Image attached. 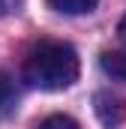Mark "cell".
<instances>
[{
    "mask_svg": "<svg viewBox=\"0 0 126 129\" xmlns=\"http://www.w3.org/2000/svg\"><path fill=\"white\" fill-rule=\"evenodd\" d=\"M3 3H6V0H0V9H3Z\"/></svg>",
    "mask_w": 126,
    "mask_h": 129,
    "instance_id": "cell-8",
    "label": "cell"
},
{
    "mask_svg": "<svg viewBox=\"0 0 126 129\" xmlns=\"http://www.w3.org/2000/svg\"><path fill=\"white\" fill-rule=\"evenodd\" d=\"M78 54L66 42H39L27 54L24 78L39 90H66L78 81Z\"/></svg>",
    "mask_w": 126,
    "mask_h": 129,
    "instance_id": "cell-1",
    "label": "cell"
},
{
    "mask_svg": "<svg viewBox=\"0 0 126 129\" xmlns=\"http://www.w3.org/2000/svg\"><path fill=\"white\" fill-rule=\"evenodd\" d=\"M117 33H120V39H123V42H126V15H123V18H120V27H117Z\"/></svg>",
    "mask_w": 126,
    "mask_h": 129,
    "instance_id": "cell-7",
    "label": "cell"
},
{
    "mask_svg": "<svg viewBox=\"0 0 126 129\" xmlns=\"http://www.w3.org/2000/svg\"><path fill=\"white\" fill-rule=\"evenodd\" d=\"M99 0H48V6L54 12H63V15H81V12H90Z\"/></svg>",
    "mask_w": 126,
    "mask_h": 129,
    "instance_id": "cell-4",
    "label": "cell"
},
{
    "mask_svg": "<svg viewBox=\"0 0 126 129\" xmlns=\"http://www.w3.org/2000/svg\"><path fill=\"white\" fill-rule=\"evenodd\" d=\"M99 66L105 75H111L114 81H126V51H102Z\"/></svg>",
    "mask_w": 126,
    "mask_h": 129,
    "instance_id": "cell-3",
    "label": "cell"
},
{
    "mask_svg": "<svg viewBox=\"0 0 126 129\" xmlns=\"http://www.w3.org/2000/svg\"><path fill=\"white\" fill-rule=\"evenodd\" d=\"M93 108H96V117L102 120V126L114 129L126 120V102L114 93H96L93 96Z\"/></svg>",
    "mask_w": 126,
    "mask_h": 129,
    "instance_id": "cell-2",
    "label": "cell"
},
{
    "mask_svg": "<svg viewBox=\"0 0 126 129\" xmlns=\"http://www.w3.org/2000/svg\"><path fill=\"white\" fill-rule=\"evenodd\" d=\"M18 90H15V84H12V78L9 75H0V114H9V111H15L18 105Z\"/></svg>",
    "mask_w": 126,
    "mask_h": 129,
    "instance_id": "cell-5",
    "label": "cell"
},
{
    "mask_svg": "<svg viewBox=\"0 0 126 129\" xmlns=\"http://www.w3.org/2000/svg\"><path fill=\"white\" fill-rule=\"evenodd\" d=\"M36 129H78V123L72 117H66V114H51V117H45Z\"/></svg>",
    "mask_w": 126,
    "mask_h": 129,
    "instance_id": "cell-6",
    "label": "cell"
}]
</instances>
